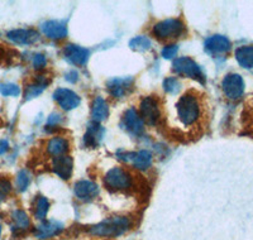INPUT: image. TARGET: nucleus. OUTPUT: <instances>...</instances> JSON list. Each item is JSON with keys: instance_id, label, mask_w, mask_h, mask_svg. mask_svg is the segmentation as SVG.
Masks as SVG:
<instances>
[{"instance_id": "obj_1", "label": "nucleus", "mask_w": 253, "mask_h": 240, "mask_svg": "<svg viewBox=\"0 0 253 240\" xmlns=\"http://www.w3.org/2000/svg\"><path fill=\"white\" fill-rule=\"evenodd\" d=\"M203 103L195 92H186L176 104V117L184 128H196L203 119Z\"/></svg>"}, {"instance_id": "obj_2", "label": "nucleus", "mask_w": 253, "mask_h": 240, "mask_svg": "<svg viewBox=\"0 0 253 240\" xmlns=\"http://www.w3.org/2000/svg\"><path fill=\"white\" fill-rule=\"evenodd\" d=\"M132 226V223L128 217L117 216L110 217L101 221L89 229V233L94 237L99 238H117L128 232Z\"/></svg>"}, {"instance_id": "obj_3", "label": "nucleus", "mask_w": 253, "mask_h": 240, "mask_svg": "<svg viewBox=\"0 0 253 240\" xmlns=\"http://www.w3.org/2000/svg\"><path fill=\"white\" fill-rule=\"evenodd\" d=\"M104 185L112 192L128 191L133 186V177L123 167H114L105 174Z\"/></svg>"}, {"instance_id": "obj_4", "label": "nucleus", "mask_w": 253, "mask_h": 240, "mask_svg": "<svg viewBox=\"0 0 253 240\" xmlns=\"http://www.w3.org/2000/svg\"><path fill=\"white\" fill-rule=\"evenodd\" d=\"M186 28L180 19H166L153 27V35L161 40H170L180 38L185 35Z\"/></svg>"}, {"instance_id": "obj_5", "label": "nucleus", "mask_w": 253, "mask_h": 240, "mask_svg": "<svg viewBox=\"0 0 253 240\" xmlns=\"http://www.w3.org/2000/svg\"><path fill=\"white\" fill-rule=\"evenodd\" d=\"M172 70L177 75L181 76H186V78L194 79V80L199 81V82H205V76L203 74L202 69L199 67L198 63L190 57H180L175 60L172 65Z\"/></svg>"}, {"instance_id": "obj_6", "label": "nucleus", "mask_w": 253, "mask_h": 240, "mask_svg": "<svg viewBox=\"0 0 253 240\" xmlns=\"http://www.w3.org/2000/svg\"><path fill=\"white\" fill-rule=\"evenodd\" d=\"M139 117L142 118L143 123L148 125H156L161 117V109L158 100L153 96L144 97L139 105Z\"/></svg>"}, {"instance_id": "obj_7", "label": "nucleus", "mask_w": 253, "mask_h": 240, "mask_svg": "<svg viewBox=\"0 0 253 240\" xmlns=\"http://www.w3.org/2000/svg\"><path fill=\"white\" fill-rule=\"evenodd\" d=\"M221 89L229 100H238L245 91V82L238 74H229L221 81Z\"/></svg>"}, {"instance_id": "obj_8", "label": "nucleus", "mask_w": 253, "mask_h": 240, "mask_svg": "<svg viewBox=\"0 0 253 240\" xmlns=\"http://www.w3.org/2000/svg\"><path fill=\"white\" fill-rule=\"evenodd\" d=\"M121 160H126V162H130L135 169L139 171H146L152 166L153 157L151 155V152L142 149L139 152H128V153H123L121 155Z\"/></svg>"}, {"instance_id": "obj_9", "label": "nucleus", "mask_w": 253, "mask_h": 240, "mask_svg": "<svg viewBox=\"0 0 253 240\" xmlns=\"http://www.w3.org/2000/svg\"><path fill=\"white\" fill-rule=\"evenodd\" d=\"M122 126L133 135H141L144 130V123L135 109H128L122 119Z\"/></svg>"}, {"instance_id": "obj_10", "label": "nucleus", "mask_w": 253, "mask_h": 240, "mask_svg": "<svg viewBox=\"0 0 253 240\" xmlns=\"http://www.w3.org/2000/svg\"><path fill=\"white\" fill-rule=\"evenodd\" d=\"M53 99L63 110H72V109L78 108L80 104L79 95L69 89H57L53 94Z\"/></svg>"}, {"instance_id": "obj_11", "label": "nucleus", "mask_w": 253, "mask_h": 240, "mask_svg": "<svg viewBox=\"0 0 253 240\" xmlns=\"http://www.w3.org/2000/svg\"><path fill=\"white\" fill-rule=\"evenodd\" d=\"M132 78H115L108 81L107 89L113 97L121 99L129 92V90L132 89Z\"/></svg>"}, {"instance_id": "obj_12", "label": "nucleus", "mask_w": 253, "mask_h": 240, "mask_svg": "<svg viewBox=\"0 0 253 240\" xmlns=\"http://www.w3.org/2000/svg\"><path fill=\"white\" fill-rule=\"evenodd\" d=\"M65 57L69 62H71L75 66H84L89 58V49L84 48V47L76 46V44H67L65 47Z\"/></svg>"}, {"instance_id": "obj_13", "label": "nucleus", "mask_w": 253, "mask_h": 240, "mask_svg": "<svg viewBox=\"0 0 253 240\" xmlns=\"http://www.w3.org/2000/svg\"><path fill=\"white\" fill-rule=\"evenodd\" d=\"M75 191L76 198L83 201H90L95 199L99 194L98 185L92 181L89 180H81L75 183Z\"/></svg>"}, {"instance_id": "obj_14", "label": "nucleus", "mask_w": 253, "mask_h": 240, "mask_svg": "<svg viewBox=\"0 0 253 240\" xmlns=\"http://www.w3.org/2000/svg\"><path fill=\"white\" fill-rule=\"evenodd\" d=\"M8 40L17 44H32L37 42L40 35L35 29H13L6 35Z\"/></svg>"}, {"instance_id": "obj_15", "label": "nucleus", "mask_w": 253, "mask_h": 240, "mask_svg": "<svg viewBox=\"0 0 253 240\" xmlns=\"http://www.w3.org/2000/svg\"><path fill=\"white\" fill-rule=\"evenodd\" d=\"M42 31L49 40H63L67 36L66 24L60 20H48L42 24Z\"/></svg>"}, {"instance_id": "obj_16", "label": "nucleus", "mask_w": 253, "mask_h": 240, "mask_svg": "<svg viewBox=\"0 0 253 240\" xmlns=\"http://www.w3.org/2000/svg\"><path fill=\"white\" fill-rule=\"evenodd\" d=\"M74 162L69 156H58L52 162V169L62 180H69L72 174Z\"/></svg>"}, {"instance_id": "obj_17", "label": "nucleus", "mask_w": 253, "mask_h": 240, "mask_svg": "<svg viewBox=\"0 0 253 240\" xmlns=\"http://www.w3.org/2000/svg\"><path fill=\"white\" fill-rule=\"evenodd\" d=\"M205 49L211 54L227 53L230 49V40L224 36H211L205 40Z\"/></svg>"}, {"instance_id": "obj_18", "label": "nucleus", "mask_w": 253, "mask_h": 240, "mask_svg": "<svg viewBox=\"0 0 253 240\" xmlns=\"http://www.w3.org/2000/svg\"><path fill=\"white\" fill-rule=\"evenodd\" d=\"M63 230V225L60 221L56 220H48L44 221L43 224H41L36 230V235L40 239H48V238L55 237V235L60 234Z\"/></svg>"}, {"instance_id": "obj_19", "label": "nucleus", "mask_w": 253, "mask_h": 240, "mask_svg": "<svg viewBox=\"0 0 253 240\" xmlns=\"http://www.w3.org/2000/svg\"><path fill=\"white\" fill-rule=\"evenodd\" d=\"M109 117V108H108L107 101L104 100L103 97L98 96L95 97L91 105V118L94 123L100 124L101 121Z\"/></svg>"}, {"instance_id": "obj_20", "label": "nucleus", "mask_w": 253, "mask_h": 240, "mask_svg": "<svg viewBox=\"0 0 253 240\" xmlns=\"http://www.w3.org/2000/svg\"><path fill=\"white\" fill-rule=\"evenodd\" d=\"M103 135H104L103 126H100V124L94 123V121H92V123L89 125V128H87L86 134H85V144L94 148V147L99 146L100 140L103 139Z\"/></svg>"}, {"instance_id": "obj_21", "label": "nucleus", "mask_w": 253, "mask_h": 240, "mask_svg": "<svg viewBox=\"0 0 253 240\" xmlns=\"http://www.w3.org/2000/svg\"><path fill=\"white\" fill-rule=\"evenodd\" d=\"M47 151H48L49 155L55 156V157L63 156L69 151V142L65 138L61 137L52 138L47 144Z\"/></svg>"}, {"instance_id": "obj_22", "label": "nucleus", "mask_w": 253, "mask_h": 240, "mask_svg": "<svg viewBox=\"0 0 253 240\" xmlns=\"http://www.w3.org/2000/svg\"><path fill=\"white\" fill-rule=\"evenodd\" d=\"M48 81L44 79V76H38L37 80L35 82H32L26 87V92H24V99L26 100H31L33 97H37L43 92L44 87L47 86Z\"/></svg>"}, {"instance_id": "obj_23", "label": "nucleus", "mask_w": 253, "mask_h": 240, "mask_svg": "<svg viewBox=\"0 0 253 240\" xmlns=\"http://www.w3.org/2000/svg\"><path fill=\"white\" fill-rule=\"evenodd\" d=\"M236 58L238 63L245 69L253 67V46L239 47L236 51Z\"/></svg>"}, {"instance_id": "obj_24", "label": "nucleus", "mask_w": 253, "mask_h": 240, "mask_svg": "<svg viewBox=\"0 0 253 240\" xmlns=\"http://www.w3.org/2000/svg\"><path fill=\"white\" fill-rule=\"evenodd\" d=\"M13 223H14V229L17 230H27L31 225L29 223V217L23 210H15L12 215Z\"/></svg>"}, {"instance_id": "obj_25", "label": "nucleus", "mask_w": 253, "mask_h": 240, "mask_svg": "<svg viewBox=\"0 0 253 240\" xmlns=\"http://www.w3.org/2000/svg\"><path fill=\"white\" fill-rule=\"evenodd\" d=\"M49 209V202L46 198L43 196H40V198L36 200V206H35V216L37 217L38 220L43 221L47 216V212Z\"/></svg>"}, {"instance_id": "obj_26", "label": "nucleus", "mask_w": 253, "mask_h": 240, "mask_svg": "<svg viewBox=\"0 0 253 240\" xmlns=\"http://www.w3.org/2000/svg\"><path fill=\"white\" fill-rule=\"evenodd\" d=\"M129 47L134 51H147L151 47V40L144 36H139V37H134L130 40Z\"/></svg>"}, {"instance_id": "obj_27", "label": "nucleus", "mask_w": 253, "mask_h": 240, "mask_svg": "<svg viewBox=\"0 0 253 240\" xmlns=\"http://www.w3.org/2000/svg\"><path fill=\"white\" fill-rule=\"evenodd\" d=\"M29 182H31V178H29L28 172L22 169V171L18 172L17 174V180H15V186L19 190L20 192L26 191L27 187L29 186Z\"/></svg>"}, {"instance_id": "obj_28", "label": "nucleus", "mask_w": 253, "mask_h": 240, "mask_svg": "<svg viewBox=\"0 0 253 240\" xmlns=\"http://www.w3.org/2000/svg\"><path fill=\"white\" fill-rule=\"evenodd\" d=\"M0 94L4 96H18L20 89L15 83H0Z\"/></svg>"}, {"instance_id": "obj_29", "label": "nucleus", "mask_w": 253, "mask_h": 240, "mask_svg": "<svg viewBox=\"0 0 253 240\" xmlns=\"http://www.w3.org/2000/svg\"><path fill=\"white\" fill-rule=\"evenodd\" d=\"M164 87L169 94H176L180 90V81L177 78H167L164 81Z\"/></svg>"}, {"instance_id": "obj_30", "label": "nucleus", "mask_w": 253, "mask_h": 240, "mask_svg": "<svg viewBox=\"0 0 253 240\" xmlns=\"http://www.w3.org/2000/svg\"><path fill=\"white\" fill-rule=\"evenodd\" d=\"M12 191V185L6 178L0 177V203L5 200V198L9 195V192Z\"/></svg>"}, {"instance_id": "obj_31", "label": "nucleus", "mask_w": 253, "mask_h": 240, "mask_svg": "<svg viewBox=\"0 0 253 240\" xmlns=\"http://www.w3.org/2000/svg\"><path fill=\"white\" fill-rule=\"evenodd\" d=\"M32 65H33V67H35V69L42 70L43 67H46V65H47L46 56L42 53H36L35 56H33V58H32Z\"/></svg>"}, {"instance_id": "obj_32", "label": "nucleus", "mask_w": 253, "mask_h": 240, "mask_svg": "<svg viewBox=\"0 0 253 240\" xmlns=\"http://www.w3.org/2000/svg\"><path fill=\"white\" fill-rule=\"evenodd\" d=\"M177 51L178 47L176 46V44H171V46H167L162 49V56H164L165 58H172L175 57Z\"/></svg>"}, {"instance_id": "obj_33", "label": "nucleus", "mask_w": 253, "mask_h": 240, "mask_svg": "<svg viewBox=\"0 0 253 240\" xmlns=\"http://www.w3.org/2000/svg\"><path fill=\"white\" fill-rule=\"evenodd\" d=\"M61 121H62V117L60 114H57V113H53L47 119V126L48 128H53V126H57Z\"/></svg>"}, {"instance_id": "obj_34", "label": "nucleus", "mask_w": 253, "mask_h": 240, "mask_svg": "<svg viewBox=\"0 0 253 240\" xmlns=\"http://www.w3.org/2000/svg\"><path fill=\"white\" fill-rule=\"evenodd\" d=\"M79 79V75L76 71H70L69 74H66V80L70 82H76Z\"/></svg>"}, {"instance_id": "obj_35", "label": "nucleus", "mask_w": 253, "mask_h": 240, "mask_svg": "<svg viewBox=\"0 0 253 240\" xmlns=\"http://www.w3.org/2000/svg\"><path fill=\"white\" fill-rule=\"evenodd\" d=\"M9 149V143L6 142V140H3V139H0V156L4 155L6 151Z\"/></svg>"}, {"instance_id": "obj_36", "label": "nucleus", "mask_w": 253, "mask_h": 240, "mask_svg": "<svg viewBox=\"0 0 253 240\" xmlns=\"http://www.w3.org/2000/svg\"><path fill=\"white\" fill-rule=\"evenodd\" d=\"M0 235H1V225H0Z\"/></svg>"}]
</instances>
